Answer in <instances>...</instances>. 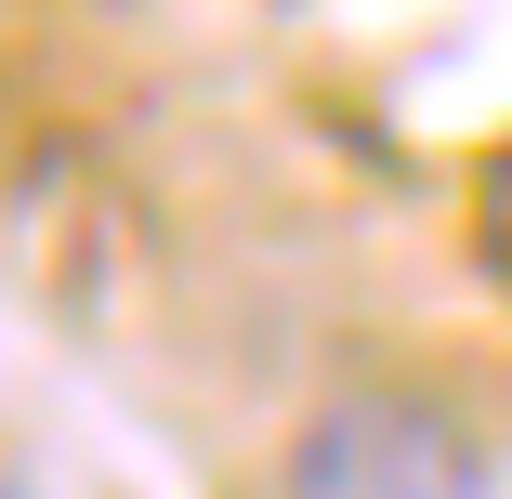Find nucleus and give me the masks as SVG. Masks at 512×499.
I'll use <instances>...</instances> for the list:
<instances>
[{"mask_svg":"<svg viewBox=\"0 0 512 499\" xmlns=\"http://www.w3.org/2000/svg\"><path fill=\"white\" fill-rule=\"evenodd\" d=\"M0 499H27V486H14V473H0Z\"/></svg>","mask_w":512,"mask_h":499,"instance_id":"nucleus-2","label":"nucleus"},{"mask_svg":"<svg viewBox=\"0 0 512 499\" xmlns=\"http://www.w3.org/2000/svg\"><path fill=\"white\" fill-rule=\"evenodd\" d=\"M276 499H499L486 434L421 381H355L289 434Z\"/></svg>","mask_w":512,"mask_h":499,"instance_id":"nucleus-1","label":"nucleus"}]
</instances>
